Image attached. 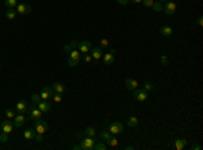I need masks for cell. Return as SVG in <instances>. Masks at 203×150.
I'll list each match as a JSON object with an SVG mask.
<instances>
[{"instance_id": "cell-1", "label": "cell", "mask_w": 203, "mask_h": 150, "mask_svg": "<svg viewBox=\"0 0 203 150\" xmlns=\"http://www.w3.org/2000/svg\"><path fill=\"white\" fill-rule=\"evenodd\" d=\"M95 138L91 137H85L80 141V149L81 150H93V145H95Z\"/></svg>"}, {"instance_id": "cell-2", "label": "cell", "mask_w": 203, "mask_h": 150, "mask_svg": "<svg viewBox=\"0 0 203 150\" xmlns=\"http://www.w3.org/2000/svg\"><path fill=\"white\" fill-rule=\"evenodd\" d=\"M34 130L38 134H45L48 130V123L42 119H34Z\"/></svg>"}, {"instance_id": "cell-3", "label": "cell", "mask_w": 203, "mask_h": 150, "mask_svg": "<svg viewBox=\"0 0 203 150\" xmlns=\"http://www.w3.org/2000/svg\"><path fill=\"white\" fill-rule=\"evenodd\" d=\"M112 135H117V134H121L123 133V124L121 123V122H112L110 124V127L107 129Z\"/></svg>"}, {"instance_id": "cell-4", "label": "cell", "mask_w": 203, "mask_h": 150, "mask_svg": "<svg viewBox=\"0 0 203 150\" xmlns=\"http://www.w3.org/2000/svg\"><path fill=\"white\" fill-rule=\"evenodd\" d=\"M162 11L167 15H173L175 11H176V4H175V2L168 0L167 3H164V4H162Z\"/></svg>"}, {"instance_id": "cell-5", "label": "cell", "mask_w": 203, "mask_h": 150, "mask_svg": "<svg viewBox=\"0 0 203 150\" xmlns=\"http://www.w3.org/2000/svg\"><path fill=\"white\" fill-rule=\"evenodd\" d=\"M0 130L3 133H7V134H11V131L14 130V122H11V119H5L0 123Z\"/></svg>"}, {"instance_id": "cell-6", "label": "cell", "mask_w": 203, "mask_h": 150, "mask_svg": "<svg viewBox=\"0 0 203 150\" xmlns=\"http://www.w3.org/2000/svg\"><path fill=\"white\" fill-rule=\"evenodd\" d=\"M148 91H145L141 87V88H137L134 91V96H136V100L137 102H145L146 99H148Z\"/></svg>"}, {"instance_id": "cell-7", "label": "cell", "mask_w": 203, "mask_h": 150, "mask_svg": "<svg viewBox=\"0 0 203 150\" xmlns=\"http://www.w3.org/2000/svg\"><path fill=\"white\" fill-rule=\"evenodd\" d=\"M53 95H54V92H53L52 87H43L41 91V99L42 100H52Z\"/></svg>"}, {"instance_id": "cell-8", "label": "cell", "mask_w": 203, "mask_h": 150, "mask_svg": "<svg viewBox=\"0 0 203 150\" xmlns=\"http://www.w3.org/2000/svg\"><path fill=\"white\" fill-rule=\"evenodd\" d=\"M92 43L89 41H83V42H79V46H77V50L81 53V54H87V53L91 50Z\"/></svg>"}, {"instance_id": "cell-9", "label": "cell", "mask_w": 203, "mask_h": 150, "mask_svg": "<svg viewBox=\"0 0 203 150\" xmlns=\"http://www.w3.org/2000/svg\"><path fill=\"white\" fill-rule=\"evenodd\" d=\"M16 12L20 15H27L31 12V7L29 4H26V3H18L16 5Z\"/></svg>"}, {"instance_id": "cell-10", "label": "cell", "mask_w": 203, "mask_h": 150, "mask_svg": "<svg viewBox=\"0 0 203 150\" xmlns=\"http://www.w3.org/2000/svg\"><path fill=\"white\" fill-rule=\"evenodd\" d=\"M125 85H126V88L129 91H136L140 87V84H138V81H137L136 79H130V77H129V79L125 80Z\"/></svg>"}, {"instance_id": "cell-11", "label": "cell", "mask_w": 203, "mask_h": 150, "mask_svg": "<svg viewBox=\"0 0 203 150\" xmlns=\"http://www.w3.org/2000/svg\"><path fill=\"white\" fill-rule=\"evenodd\" d=\"M27 110H29V104H27L24 100L18 102L16 105H15V111L19 112V114H24V112H27Z\"/></svg>"}, {"instance_id": "cell-12", "label": "cell", "mask_w": 203, "mask_h": 150, "mask_svg": "<svg viewBox=\"0 0 203 150\" xmlns=\"http://www.w3.org/2000/svg\"><path fill=\"white\" fill-rule=\"evenodd\" d=\"M89 52H91V55L95 61H99L103 57V49L100 48V46H99V48H91Z\"/></svg>"}, {"instance_id": "cell-13", "label": "cell", "mask_w": 203, "mask_h": 150, "mask_svg": "<svg viewBox=\"0 0 203 150\" xmlns=\"http://www.w3.org/2000/svg\"><path fill=\"white\" fill-rule=\"evenodd\" d=\"M37 107H38L42 112H49L52 110V104L49 103V100H41L38 104H37Z\"/></svg>"}, {"instance_id": "cell-14", "label": "cell", "mask_w": 203, "mask_h": 150, "mask_svg": "<svg viewBox=\"0 0 203 150\" xmlns=\"http://www.w3.org/2000/svg\"><path fill=\"white\" fill-rule=\"evenodd\" d=\"M103 64L104 65H111V64H114V61H115V55H114V53H107V54H103Z\"/></svg>"}, {"instance_id": "cell-15", "label": "cell", "mask_w": 203, "mask_h": 150, "mask_svg": "<svg viewBox=\"0 0 203 150\" xmlns=\"http://www.w3.org/2000/svg\"><path fill=\"white\" fill-rule=\"evenodd\" d=\"M24 120H26V118L23 116V114H19V115H15L14 118V127H16V129H19V127L23 126Z\"/></svg>"}, {"instance_id": "cell-16", "label": "cell", "mask_w": 203, "mask_h": 150, "mask_svg": "<svg viewBox=\"0 0 203 150\" xmlns=\"http://www.w3.org/2000/svg\"><path fill=\"white\" fill-rule=\"evenodd\" d=\"M81 57H83V54L79 52L77 49H73L72 52L69 53V57L68 58H72L73 61H77V62H80V60H81Z\"/></svg>"}, {"instance_id": "cell-17", "label": "cell", "mask_w": 203, "mask_h": 150, "mask_svg": "<svg viewBox=\"0 0 203 150\" xmlns=\"http://www.w3.org/2000/svg\"><path fill=\"white\" fill-rule=\"evenodd\" d=\"M35 134H37V131H35V130H33V129H27V130L23 133V138L26 139V141H31V139L35 138Z\"/></svg>"}, {"instance_id": "cell-18", "label": "cell", "mask_w": 203, "mask_h": 150, "mask_svg": "<svg viewBox=\"0 0 203 150\" xmlns=\"http://www.w3.org/2000/svg\"><path fill=\"white\" fill-rule=\"evenodd\" d=\"M186 145H187V141L184 139V138L176 139L173 142V146H175V149H176V150H183L184 148H186Z\"/></svg>"}, {"instance_id": "cell-19", "label": "cell", "mask_w": 203, "mask_h": 150, "mask_svg": "<svg viewBox=\"0 0 203 150\" xmlns=\"http://www.w3.org/2000/svg\"><path fill=\"white\" fill-rule=\"evenodd\" d=\"M160 33L164 37H171L173 34V29L171 26H162V27H160Z\"/></svg>"}, {"instance_id": "cell-20", "label": "cell", "mask_w": 203, "mask_h": 150, "mask_svg": "<svg viewBox=\"0 0 203 150\" xmlns=\"http://www.w3.org/2000/svg\"><path fill=\"white\" fill-rule=\"evenodd\" d=\"M77 46H79V41H71L68 45L64 46V52H68L71 53L73 49H77Z\"/></svg>"}, {"instance_id": "cell-21", "label": "cell", "mask_w": 203, "mask_h": 150, "mask_svg": "<svg viewBox=\"0 0 203 150\" xmlns=\"http://www.w3.org/2000/svg\"><path fill=\"white\" fill-rule=\"evenodd\" d=\"M54 93H64L65 92V85H62L61 83H54V85L52 87Z\"/></svg>"}, {"instance_id": "cell-22", "label": "cell", "mask_w": 203, "mask_h": 150, "mask_svg": "<svg viewBox=\"0 0 203 150\" xmlns=\"http://www.w3.org/2000/svg\"><path fill=\"white\" fill-rule=\"evenodd\" d=\"M16 10H14V8H7V11H5V18H7L8 20H14L15 18H16Z\"/></svg>"}, {"instance_id": "cell-23", "label": "cell", "mask_w": 203, "mask_h": 150, "mask_svg": "<svg viewBox=\"0 0 203 150\" xmlns=\"http://www.w3.org/2000/svg\"><path fill=\"white\" fill-rule=\"evenodd\" d=\"M111 137H112V134H111V133H110V131H108L107 129H106V130H102V131H100V138H102L103 141H104V142H107L108 139H111Z\"/></svg>"}, {"instance_id": "cell-24", "label": "cell", "mask_w": 203, "mask_h": 150, "mask_svg": "<svg viewBox=\"0 0 203 150\" xmlns=\"http://www.w3.org/2000/svg\"><path fill=\"white\" fill-rule=\"evenodd\" d=\"M84 135H85V137H91V138H95L96 131H95L93 127H87V129L84 130Z\"/></svg>"}, {"instance_id": "cell-25", "label": "cell", "mask_w": 203, "mask_h": 150, "mask_svg": "<svg viewBox=\"0 0 203 150\" xmlns=\"http://www.w3.org/2000/svg\"><path fill=\"white\" fill-rule=\"evenodd\" d=\"M108 146L106 142H95V145H93V150H106Z\"/></svg>"}, {"instance_id": "cell-26", "label": "cell", "mask_w": 203, "mask_h": 150, "mask_svg": "<svg viewBox=\"0 0 203 150\" xmlns=\"http://www.w3.org/2000/svg\"><path fill=\"white\" fill-rule=\"evenodd\" d=\"M137 124H138V119H137L136 116H129V118H127V126L136 127Z\"/></svg>"}, {"instance_id": "cell-27", "label": "cell", "mask_w": 203, "mask_h": 150, "mask_svg": "<svg viewBox=\"0 0 203 150\" xmlns=\"http://www.w3.org/2000/svg\"><path fill=\"white\" fill-rule=\"evenodd\" d=\"M4 4L7 5V8H14L18 5V0H4Z\"/></svg>"}, {"instance_id": "cell-28", "label": "cell", "mask_w": 203, "mask_h": 150, "mask_svg": "<svg viewBox=\"0 0 203 150\" xmlns=\"http://www.w3.org/2000/svg\"><path fill=\"white\" fill-rule=\"evenodd\" d=\"M106 143H107V146H111V148H115V146H118L119 141H118L117 138H112V137H111V139H108Z\"/></svg>"}, {"instance_id": "cell-29", "label": "cell", "mask_w": 203, "mask_h": 150, "mask_svg": "<svg viewBox=\"0 0 203 150\" xmlns=\"http://www.w3.org/2000/svg\"><path fill=\"white\" fill-rule=\"evenodd\" d=\"M153 10H154L156 12H160V11H162V3L161 2H156L154 4H153Z\"/></svg>"}, {"instance_id": "cell-30", "label": "cell", "mask_w": 203, "mask_h": 150, "mask_svg": "<svg viewBox=\"0 0 203 150\" xmlns=\"http://www.w3.org/2000/svg\"><path fill=\"white\" fill-rule=\"evenodd\" d=\"M52 100H53L54 103H61V102H62V93H54Z\"/></svg>"}, {"instance_id": "cell-31", "label": "cell", "mask_w": 203, "mask_h": 150, "mask_svg": "<svg viewBox=\"0 0 203 150\" xmlns=\"http://www.w3.org/2000/svg\"><path fill=\"white\" fill-rule=\"evenodd\" d=\"M142 88L145 91H148V92H150V91L153 89V84L150 83V81H145V84L142 85Z\"/></svg>"}, {"instance_id": "cell-32", "label": "cell", "mask_w": 203, "mask_h": 150, "mask_svg": "<svg viewBox=\"0 0 203 150\" xmlns=\"http://www.w3.org/2000/svg\"><path fill=\"white\" fill-rule=\"evenodd\" d=\"M15 111L14 110H5V116H7V119H14L15 118Z\"/></svg>"}, {"instance_id": "cell-33", "label": "cell", "mask_w": 203, "mask_h": 150, "mask_svg": "<svg viewBox=\"0 0 203 150\" xmlns=\"http://www.w3.org/2000/svg\"><path fill=\"white\" fill-rule=\"evenodd\" d=\"M41 100H42V99H41V95H33V96H31V103H33V104H35V105L38 104Z\"/></svg>"}, {"instance_id": "cell-34", "label": "cell", "mask_w": 203, "mask_h": 150, "mask_svg": "<svg viewBox=\"0 0 203 150\" xmlns=\"http://www.w3.org/2000/svg\"><path fill=\"white\" fill-rule=\"evenodd\" d=\"M8 141V134L7 133H3V131H0V142H7Z\"/></svg>"}, {"instance_id": "cell-35", "label": "cell", "mask_w": 203, "mask_h": 150, "mask_svg": "<svg viewBox=\"0 0 203 150\" xmlns=\"http://www.w3.org/2000/svg\"><path fill=\"white\" fill-rule=\"evenodd\" d=\"M142 4L148 8H152L153 4H154V2H153V0H142Z\"/></svg>"}, {"instance_id": "cell-36", "label": "cell", "mask_w": 203, "mask_h": 150, "mask_svg": "<svg viewBox=\"0 0 203 150\" xmlns=\"http://www.w3.org/2000/svg\"><path fill=\"white\" fill-rule=\"evenodd\" d=\"M99 43H100V48H102V49H103V48H108V39H107V38H102Z\"/></svg>"}, {"instance_id": "cell-37", "label": "cell", "mask_w": 203, "mask_h": 150, "mask_svg": "<svg viewBox=\"0 0 203 150\" xmlns=\"http://www.w3.org/2000/svg\"><path fill=\"white\" fill-rule=\"evenodd\" d=\"M83 58H84V61L87 62V64H88V62H91L93 58H92V55L91 54H88V53H87V54H83Z\"/></svg>"}, {"instance_id": "cell-38", "label": "cell", "mask_w": 203, "mask_h": 150, "mask_svg": "<svg viewBox=\"0 0 203 150\" xmlns=\"http://www.w3.org/2000/svg\"><path fill=\"white\" fill-rule=\"evenodd\" d=\"M68 65H69L71 68H74V66H77V65H79V62H77V61H73L72 58H68Z\"/></svg>"}, {"instance_id": "cell-39", "label": "cell", "mask_w": 203, "mask_h": 150, "mask_svg": "<svg viewBox=\"0 0 203 150\" xmlns=\"http://www.w3.org/2000/svg\"><path fill=\"white\" fill-rule=\"evenodd\" d=\"M34 139H35L37 142H42V141H43V134H38V133H37L35 134V138H34Z\"/></svg>"}, {"instance_id": "cell-40", "label": "cell", "mask_w": 203, "mask_h": 150, "mask_svg": "<svg viewBox=\"0 0 203 150\" xmlns=\"http://www.w3.org/2000/svg\"><path fill=\"white\" fill-rule=\"evenodd\" d=\"M201 149H202V146L198 145V143H194V145L191 146V150H201Z\"/></svg>"}, {"instance_id": "cell-41", "label": "cell", "mask_w": 203, "mask_h": 150, "mask_svg": "<svg viewBox=\"0 0 203 150\" xmlns=\"http://www.w3.org/2000/svg\"><path fill=\"white\" fill-rule=\"evenodd\" d=\"M160 61H161V62H162V64H164V65H167V64H168V58H167V55H161Z\"/></svg>"}, {"instance_id": "cell-42", "label": "cell", "mask_w": 203, "mask_h": 150, "mask_svg": "<svg viewBox=\"0 0 203 150\" xmlns=\"http://www.w3.org/2000/svg\"><path fill=\"white\" fill-rule=\"evenodd\" d=\"M117 2H118V3H119V4H121V5H126V4H127V3H129V2H130V0H117Z\"/></svg>"}, {"instance_id": "cell-43", "label": "cell", "mask_w": 203, "mask_h": 150, "mask_svg": "<svg viewBox=\"0 0 203 150\" xmlns=\"http://www.w3.org/2000/svg\"><path fill=\"white\" fill-rule=\"evenodd\" d=\"M196 22H198V24H199L201 27L203 26V18H202V16H199V18H198V20H196Z\"/></svg>"}, {"instance_id": "cell-44", "label": "cell", "mask_w": 203, "mask_h": 150, "mask_svg": "<svg viewBox=\"0 0 203 150\" xmlns=\"http://www.w3.org/2000/svg\"><path fill=\"white\" fill-rule=\"evenodd\" d=\"M72 149H73V150H81L80 145H73V146H72Z\"/></svg>"}, {"instance_id": "cell-45", "label": "cell", "mask_w": 203, "mask_h": 150, "mask_svg": "<svg viewBox=\"0 0 203 150\" xmlns=\"http://www.w3.org/2000/svg\"><path fill=\"white\" fill-rule=\"evenodd\" d=\"M132 3H136V4H138V3H142V0H130Z\"/></svg>"}, {"instance_id": "cell-46", "label": "cell", "mask_w": 203, "mask_h": 150, "mask_svg": "<svg viewBox=\"0 0 203 150\" xmlns=\"http://www.w3.org/2000/svg\"><path fill=\"white\" fill-rule=\"evenodd\" d=\"M125 149H126V150H133V148H132V146H126V148H125Z\"/></svg>"}, {"instance_id": "cell-47", "label": "cell", "mask_w": 203, "mask_h": 150, "mask_svg": "<svg viewBox=\"0 0 203 150\" xmlns=\"http://www.w3.org/2000/svg\"><path fill=\"white\" fill-rule=\"evenodd\" d=\"M158 2H161V3H167L168 0H158Z\"/></svg>"}, {"instance_id": "cell-48", "label": "cell", "mask_w": 203, "mask_h": 150, "mask_svg": "<svg viewBox=\"0 0 203 150\" xmlns=\"http://www.w3.org/2000/svg\"><path fill=\"white\" fill-rule=\"evenodd\" d=\"M0 68H2V65H0Z\"/></svg>"}]
</instances>
